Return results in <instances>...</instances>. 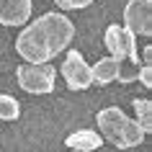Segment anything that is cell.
I'll list each match as a JSON object with an SVG mask.
<instances>
[{"mask_svg":"<svg viewBox=\"0 0 152 152\" xmlns=\"http://www.w3.org/2000/svg\"><path fill=\"white\" fill-rule=\"evenodd\" d=\"M75 36V26L64 13H44L16 36V52L26 62L41 64L57 57Z\"/></svg>","mask_w":152,"mask_h":152,"instance_id":"1","label":"cell"},{"mask_svg":"<svg viewBox=\"0 0 152 152\" xmlns=\"http://www.w3.org/2000/svg\"><path fill=\"white\" fill-rule=\"evenodd\" d=\"M96 119H98V132H101V137H103L106 142H111L113 147H119V150L137 147L147 137V132L139 126V121L129 119L119 106H106V108H101Z\"/></svg>","mask_w":152,"mask_h":152,"instance_id":"2","label":"cell"},{"mask_svg":"<svg viewBox=\"0 0 152 152\" xmlns=\"http://www.w3.org/2000/svg\"><path fill=\"white\" fill-rule=\"evenodd\" d=\"M16 77H18V85L26 90V93H34V96H49L54 90V80H57V70L52 64L41 62V64H34V62H26L16 70Z\"/></svg>","mask_w":152,"mask_h":152,"instance_id":"3","label":"cell"},{"mask_svg":"<svg viewBox=\"0 0 152 152\" xmlns=\"http://www.w3.org/2000/svg\"><path fill=\"white\" fill-rule=\"evenodd\" d=\"M106 49L108 54L116 57V59H126L132 64H139V52H137V34H132L126 26L111 23L106 28Z\"/></svg>","mask_w":152,"mask_h":152,"instance_id":"4","label":"cell"},{"mask_svg":"<svg viewBox=\"0 0 152 152\" xmlns=\"http://www.w3.org/2000/svg\"><path fill=\"white\" fill-rule=\"evenodd\" d=\"M62 77H64V83H67L70 90H85V88L93 85L90 64L85 62V57L77 49L67 52V57H64V62H62Z\"/></svg>","mask_w":152,"mask_h":152,"instance_id":"5","label":"cell"},{"mask_svg":"<svg viewBox=\"0 0 152 152\" xmlns=\"http://www.w3.org/2000/svg\"><path fill=\"white\" fill-rule=\"evenodd\" d=\"M124 26L132 34L150 36L152 34V0H129L124 8Z\"/></svg>","mask_w":152,"mask_h":152,"instance_id":"6","label":"cell"},{"mask_svg":"<svg viewBox=\"0 0 152 152\" xmlns=\"http://www.w3.org/2000/svg\"><path fill=\"white\" fill-rule=\"evenodd\" d=\"M31 18V0H0V23L23 26Z\"/></svg>","mask_w":152,"mask_h":152,"instance_id":"7","label":"cell"},{"mask_svg":"<svg viewBox=\"0 0 152 152\" xmlns=\"http://www.w3.org/2000/svg\"><path fill=\"white\" fill-rule=\"evenodd\" d=\"M119 70H121V59H116V57H103V59H98L96 64H90L93 83H98V85L113 83L119 77Z\"/></svg>","mask_w":152,"mask_h":152,"instance_id":"8","label":"cell"},{"mask_svg":"<svg viewBox=\"0 0 152 152\" xmlns=\"http://www.w3.org/2000/svg\"><path fill=\"white\" fill-rule=\"evenodd\" d=\"M64 144L70 150H83V152H96L103 144V137L93 132V129H80V132H72L70 137H64Z\"/></svg>","mask_w":152,"mask_h":152,"instance_id":"9","label":"cell"},{"mask_svg":"<svg viewBox=\"0 0 152 152\" xmlns=\"http://www.w3.org/2000/svg\"><path fill=\"white\" fill-rule=\"evenodd\" d=\"M134 113H137L139 126L150 134L152 132V103H150V98H137L134 101Z\"/></svg>","mask_w":152,"mask_h":152,"instance_id":"10","label":"cell"},{"mask_svg":"<svg viewBox=\"0 0 152 152\" xmlns=\"http://www.w3.org/2000/svg\"><path fill=\"white\" fill-rule=\"evenodd\" d=\"M21 116V106L13 96H3L0 93V121H16Z\"/></svg>","mask_w":152,"mask_h":152,"instance_id":"11","label":"cell"},{"mask_svg":"<svg viewBox=\"0 0 152 152\" xmlns=\"http://www.w3.org/2000/svg\"><path fill=\"white\" fill-rule=\"evenodd\" d=\"M62 10H80V8H88L93 0H54Z\"/></svg>","mask_w":152,"mask_h":152,"instance_id":"12","label":"cell"},{"mask_svg":"<svg viewBox=\"0 0 152 152\" xmlns=\"http://www.w3.org/2000/svg\"><path fill=\"white\" fill-rule=\"evenodd\" d=\"M137 80L142 83L144 88H152V67L150 64H142V67L137 70Z\"/></svg>","mask_w":152,"mask_h":152,"instance_id":"13","label":"cell"},{"mask_svg":"<svg viewBox=\"0 0 152 152\" xmlns=\"http://www.w3.org/2000/svg\"><path fill=\"white\" fill-rule=\"evenodd\" d=\"M142 59H144V64H150V62H152V47H144V52H142Z\"/></svg>","mask_w":152,"mask_h":152,"instance_id":"14","label":"cell"},{"mask_svg":"<svg viewBox=\"0 0 152 152\" xmlns=\"http://www.w3.org/2000/svg\"><path fill=\"white\" fill-rule=\"evenodd\" d=\"M70 152H83V150H70Z\"/></svg>","mask_w":152,"mask_h":152,"instance_id":"15","label":"cell"}]
</instances>
